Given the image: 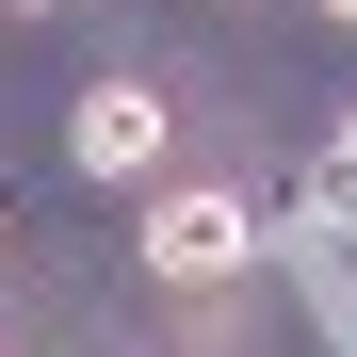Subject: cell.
Instances as JSON below:
<instances>
[{"mask_svg": "<svg viewBox=\"0 0 357 357\" xmlns=\"http://www.w3.org/2000/svg\"><path fill=\"white\" fill-rule=\"evenodd\" d=\"M325 17H357V0H325Z\"/></svg>", "mask_w": 357, "mask_h": 357, "instance_id": "cell-5", "label": "cell"}, {"mask_svg": "<svg viewBox=\"0 0 357 357\" xmlns=\"http://www.w3.org/2000/svg\"><path fill=\"white\" fill-rule=\"evenodd\" d=\"M341 195H357V114H341Z\"/></svg>", "mask_w": 357, "mask_h": 357, "instance_id": "cell-3", "label": "cell"}, {"mask_svg": "<svg viewBox=\"0 0 357 357\" xmlns=\"http://www.w3.org/2000/svg\"><path fill=\"white\" fill-rule=\"evenodd\" d=\"M17 17H66V0H17Z\"/></svg>", "mask_w": 357, "mask_h": 357, "instance_id": "cell-4", "label": "cell"}, {"mask_svg": "<svg viewBox=\"0 0 357 357\" xmlns=\"http://www.w3.org/2000/svg\"><path fill=\"white\" fill-rule=\"evenodd\" d=\"M162 130H178L162 82L114 66V82H82V114H66V162H82V178H162Z\"/></svg>", "mask_w": 357, "mask_h": 357, "instance_id": "cell-2", "label": "cell"}, {"mask_svg": "<svg viewBox=\"0 0 357 357\" xmlns=\"http://www.w3.org/2000/svg\"><path fill=\"white\" fill-rule=\"evenodd\" d=\"M130 260H146L162 292H227V276L260 260V211L227 195V178H162V195H146V227H130Z\"/></svg>", "mask_w": 357, "mask_h": 357, "instance_id": "cell-1", "label": "cell"}]
</instances>
